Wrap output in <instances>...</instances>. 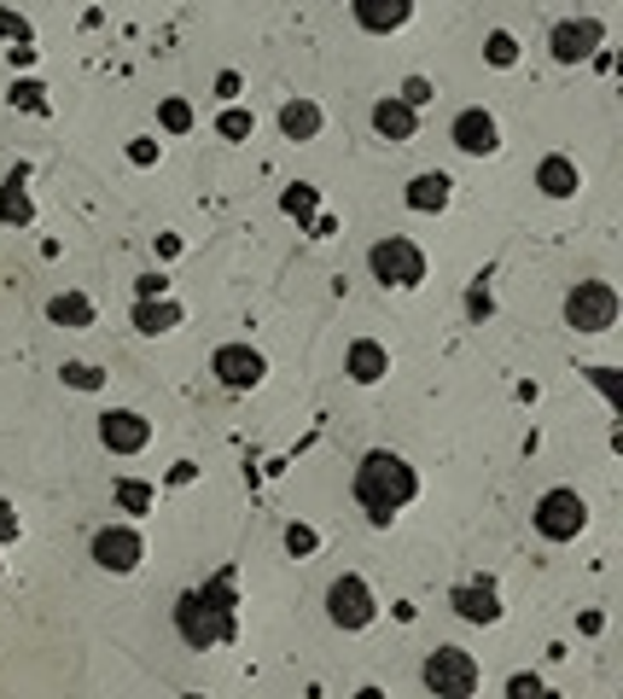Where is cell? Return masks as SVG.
Instances as JSON below:
<instances>
[{
  "label": "cell",
  "mask_w": 623,
  "mask_h": 699,
  "mask_svg": "<svg viewBox=\"0 0 623 699\" xmlns=\"http://www.w3.org/2000/svg\"><path fill=\"white\" fill-rule=\"evenodd\" d=\"M58 379H65L71 390H99V385H106V374H99L94 362H65V367H58Z\"/></svg>",
  "instance_id": "29"
},
{
  "label": "cell",
  "mask_w": 623,
  "mask_h": 699,
  "mask_svg": "<svg viewBox=\"0 0 623 699\" xmlns=\"http://www.w3.org/2000/svg\"><path fill=\"white\" fill-rule=\"evenodd\" d=\"M600 47H606V24H600V18H566V24H554V35H548L554 65H583Z\"/></svg>",
  "instance_id": "9"
},
{
  "label": "cell",
  "mask_w": 623,
  "mask_h": 699,
  "mask_svg": "<svg viewBox=\"0 0 623 699\" xmlns=\"http://www.w3.org/2000/svg\"><path fill=\"white\" fill-rule=\"evenodd\" d=\"M449 140L466 158H495L502 152V122H495V111H484V106H466L461 117L449 122Z\"/></svg>",
  "instance_id": "11"
},
{
  "label": "cell",
  "mask_w": 623,
  "mask_h": 699,
  "mask_svg": "<svg viewBox=\"0 0 623 699\" xmlns=\"http://www.w3.org/2000/svg\"><path fill=\"white\" fill-rule=\"evenodd\" d=\"M193 478H198L193 461H175V466H170V484H193Z\"/></svg>",
  "instance_id": "41"
},
{
  "label": "cell",
  "mask_w": 623,
  "mask_h": 699,
  "mask_svg": "<svg viewBox=\"0 0 623 699\" xmlns=\"http://www.w3.org/2000/svg\"><path fill=\"white\" fill-rule=\"evenodd\" d=\"M24 175L30 170H12L7 181H0V222H7V228H30L35 222V198L24 187Z\"/></svg>",
  "instance_id": "22"
},
{
  "label": "cell",
  "mask_w": 623,
  "mask_h": 699,
  "mask_svg": "<svg viewBox=\"0 0 623 699\" xmlns=\"http://www.w3.org/2000/svg\"><path fill=\"white\" fill-rule=\"evenodd\" d=\"M484 58L495 71H513L518 65V41H513V30H490L484 35Z\"/></svg>",
  "instance_id": "26"
},
{
  "label": "cell",
  "mask_w": 623,
  "mask_h": 699,
  "mask_svg": "<svg viewBox=\"0 0 623 699\" xmlns=\"http://www.w3.org/2000/svg\"><path fill=\"white\" fill-rule=\"evenodd\" d=\"M566 326L571 333H612L617 326V286L612 280H577L571 292H566Z\"/></svg>",
  "instance_id": "6"
},
{
  "label": "cell",
  "mask_w": 623,
  "mask_h": 699,
  "mask_svg": "<svg viewBox=\"0 0 623 699\" xmlns=\"http://www.w3.org/2000/svg\"><path fill=\"white\" fill-rule=\"evenodd\" d=\"M99 443L111 455H140L152 443V420L135 415V408H111V415H99Z\"/></svg>",
  "instance_id": "12"
},
{
  "label": "cell",
  "mask_w": 623,
  "mask_h": 699,
  "mask_svg": "<svg viewBox=\"0 0 623 699\" xmlns=\"http://www.w3.org/2000/svg\"><path fill=\"white\" fill-rule=\"evenodd\" d=\"M367 269H373V280H379V286L413 292V286L426 280V251H420V245H413L408 234H385V239H373Z\"/></svg>",
  "instance_id": "5"
},
{
  "label": "cell",
  "mask_w": 623,
  "mask_h": 699,
  "mask_svg": "<svg viewBox=\"0 0 623 699\" xmlns=\"http://www.w3.org/2000/svg\"><path fill=\"white\" fill-rule=\"evenodd\" d=\"M408 211H420V216H438V211H449V198H454V181L443 175V170H426V175H413L408 181Z\"/></svg>",
  "instance_id": "18"
},
{
  "label": "cell",
  "mask_w": 623,
  "mask_h": 699,
  "mask_svg": "<svg viewBox=\"0 0 623 699\" xmlns=\"http://www.w3.org/2000/svg\"><path fill=\"white\" fill-rule=\"evenodd\" d=\"M530 525H536V537L543 542H577L589 530V502L577 496V490H543L536 496V507H530Z\"/></svg>",
  "instance_id": "4"
},
{
  "label": "cell",
  "mask_w": 623,
  "mask_h": 699,
  "mask_svg": "<svg viewBox=\"0 0 623 699\" xmlns=\"http://www.w3.org/2000/svg\"><path fill=\"white\" fill-rule=\"evenodd\" d=\"M507 693L513 699H543L548 688H543V676H536V670H518V676H507Z\"/></svg>",
  "instance_id": "33"
},
{
  "label": "cell",
  "mask_w": 623,
  "mask_h": 699,
  "mask_svg": "<svg viewBox=\"0 0 623 699\" xmlns=\"http://www.w3.org/2000/svg\"><path fill=\"white\" fill-rule=\"evenodd\" d=\"M420 496V472H413L397 449H367L356 466V502L373 525H390L397 513Z\"/></svg>",
  "instance_id": "2"
},
{
  "label": "cell",
  "mask_w": 623,
  "mask_h": 699,
  "mask_svg": "<svg viewBox=\"0 0 623 699\" xmlns=\"http://www.w3.org/2000/svg\"><path fill=\"white\" fill-rule=\"evenodd\" d=\"M315 548H321V530L315 525H286V553H292V560H309Z\"/></svg>",
  "instance_id": "31"
},
{
  "label": "cell",
  "mask_w": 623,
  "mask_h": 699,
  "mask_svg": "<svg viewBox=\"0 0 623 699\" xmlns=\"http://www.w3.org/2000/svg\"><path fill=\"white\" fill-rule=\"evenodd\" d=\"M344 374L356 379V385H379L390 374V350L379 338H356V344L344 350Z\"/></svg>",
  "instance_id": "17"
},
{
  "label": "cell",
  "mask_w": 623,
  "mask_h": 699,
  "mask_svg": "<svg viewBox=\"0 0 623 699\" xmlns=\"http://www.w3.org/2000/svg\"><path fill=\"white\" fill-rule=\"evenodd\" d=\"M211 374L227 385V390H257L268 379V356L251 344H222L216 356H211Z\"/></svg>",
  "instance_id": "10"
},
{
  "label": "cell",
  "mask_w": 623,
  "mask_h": 699,
  "mask_svg": "<svg viewBox=\"0 0 623 699\" xmlns=\"http://www.w3.org/2000/svg\"><path fill=\"white\" fill-rule=\"evenodd\" d=\"M420 682L438 693V699H472L477 688H484V665H477L466 647L449 642V647H438V653H426Z\"/></svg>",
  "instance_id": "3"
},
{
  "label": "cell",
  "mask_w": 623,
  "mask_h": 699,
  "mask_svg": "<svg viewBox=\"0 0 623 699\" xmlns=\"http://www.w3.org/2000/svg\"><path fill=\"white\" fill-rule=\"evenodd\" d=\"M158 158H163V140H152V135H135L129 140V163H135V170H152Z\"/></svg>",
  "instance_id": "32"
},
{
  "label": "cell",
  "mask_w": 623,
  "mask_h": 699,
  "mask_svg": "<svg viewBox=\"0 0 623 699\" xmlns=\"http://www.w3.org/2000/svg\"><path fill=\"white\" fill-rule=\"evenodd\" d=\"M18 530H24V519H18V507L0 496V542H18Z\"/></svg>",
  "instance_id": "35"
},
{
  "label": "cell",
  "mask_w": 623,
  "mask_h": 699,
  "mask_svg": "<svg viewBox=\"0 0 623 699\" xmlns=\"http://www.w3.org/2000/svg\"><path fill=\"white\" fill-rule=\"evenodd\" d=\"M111 496L122 513H152L158 507V484H140V478H117L111 484Z\"/></svg>",
  "instance_id": "23"
},
{
  "label": "cell",
  "mask_w": 623,
  "mask_h": 699,
  "mask_svg": "<svg viewBox=\"0 0 623 699\" xmlns=\"http://www.w3.org/2000/svg\"><path fill=\"white\" fill-rule=\"evenodd\" d=\"M158 257H181V234H158Z\"/></svg>",
  "instance_id": "43"
},
{
  "label": "cell",
  "mask_w": 623,
  "mask_h": 699,
  "mask_svg": "<svg viewBox=\"0 0 623 699\" xmlns=\"http://www.w3.org/2000/svg\"><path fill=\"white\" fill-rule=\"evenodd\" d=\"M373 129H379V140H390V147H408L413 129H420V111H413L408 99L385 94L379 106H373Z\"/></svg>",
  "instance_id": "15"
},
{
  "label": "cell",
  "mask_w": 623,
  "mask_h": 699,
  "mask_svg": "<svg viewBox=\"0 0 623 699\" xmlns=\"http://www.w3.org/2000/svg\"><path fill=\"white\" fill-rule=\"evenodd\" d=\"M163 292H170V280H163V275H140L135 280V298H163Z\"/></svg>",
  "instance_id": "36"
},
{
  "label": "cell",
  "mask_w": 623,
  "mask_h": 699,
  "mask_svg": "<svg viewBox=\"0 0 623 699\" xmlns=\"http://www.w3.org/2000/svg\"><path fill=\"white\" fill-rule=\"evenodd\" d=\"M193 122H198V117H193V106H186L181 94H170V99L158 106V129H163V135H186Z\"/></svg>",
  "instance_id": "24"
},
{
  "label": "cell",
  "mask_w": 623,
  "mask_h": 699,
  "mask_svg": "<svg viewBox=\"0 0 623 699\" xmlns=\"http://www.w3.org/2000/svg\"><path fill=\"white\" fill-rule=\"evenodd\" d=\"M181 321H186V310H181V303H175L170 292H163V298H135V326H140V333H147V338H163V333H175Z\"/></svg>",
  "instance_id": "19"
},
{
  "label": "cell",
  "mask_w": 623,
  "mask_h": 699,
  "mask_svg": "<svg viewBox=\"0 0 623 699\" xmlns=\"http://www.w3.org/2000/svg\"><path fill=\"white\" fill-rule=\"evenodd\" d=\"M350 12L367 35H397L413 18V0H350Z\"/></svg>",
  "instance_id": "14"
},
{
  "label": "cell",
  "mask_w": 623,
  "mask_h": 699,
  "mask_svg": "<svg viewBox=\"0 0 623 699\" xmlns=\"http://www.w3.org/2000/svg\"><path fill=\"white\" fill-rule=\"evenodd\" d=\"M216 94H222V99H239V71H222V76H216Z\"/></svg>",
  "instance_id": "39"
},
{
  "label": "cell",
  "mask_w": 623,
  "mask_h": 699,
  "mask_svg": "<svg viewBox=\"0 0 623 699\" xmlns=\"http://www.w3.org/2000/svg\"><path fill=\"white\" fill-rule=\"evenodd\" d=\"M234 606H239V589H234V571H216L211 583H198V589H186L181 601H175V635L193 653H211V647H227L239 635V619H234Z\"/></svg>",
  "instance_id": "1"
},
{
  "label": "cell",
  "mask_w": 623,
  "mask_h": 699,
  "mask_svg": "<svg viewBox=\"0 0 623 699\" xmlns=\"http://www.w3.org/2000/svg\"><path fill=\"white\" fill-rule=\"evenodd\" d=\"M7 58H12V71L18 65H35V41H30V47H7Z\"/></svg>",
  "instance_id": "42"
},
{
  "label": "cell",
  "mask_w": 623,
  "mask_h": 699,
  "mask_svg": "<svg viewBox=\"0 0 623 699\" xmlns=\"http://www.w3.org/2000/svg\"><path fill=\"white\" fill-rule=\"evenodd\" d=\"M216 135H222V140H251V135H257V117L239 111V106H227V111L216 117Z\"/></svg>",
  "instance_id": "27"
},
{
  "label": "cell",
  "mask_w": 623,
  "mask_h": 699,
  "mask_svg": "<svg viewBox=\"0 0 623 699\" xmlns=\"http://www.w3.org/2000/svg\"><path fill=\"white\" fill-rule=\"evenodd\" d=\"M326 129V111L315 106V99H286V106H280V135L286 140H298V147H303V140H315Z\"/></svg>",
  "instance_id": "21"
},
{
  "label": "cell",
  "mask_w": 623,
  "mask_h": 699,
  "mask_svg": "<svg viewBox=\"0 0 623 699\" xmlns=\"http://www.w3.org/2000/svg\"><path fill=\"white\" fill-rule=\"evenodd\" d=\"M449 606L461 612L466 624H502V594H495L490 578H484V583H454Z\"/></svg>",
  "instance_id": "13"
},
{
  "label": "cell",
  "mask_w": 623,
  "mask_h": 699,
  "mask_svg": "<svg viewBox=\"0 0 623 699\" xmlns=\"http://www.w3.org/2000/svg\"><path fill=\"white\" fill-rule=\"evenodd\" d=\"M0 41H12V47H30V41H35L30 18H24V12H12V7H0Z\"/></svg>",
  "instance_id": "30"
},
{
  "label": "cell",
  "mask_w": 623,
  "mask_h": 699,
  "mask_svg": "<svg viewBox=\"0 0 623 699\" xmlns=\"http://www.w3.org/2000/svg\"><path fill=\"white\" fill-rule=\"evenodd\" d=\"M12 106H24V111H35V117H47V111H53V106H47V88H41L35 76L12 82Z\"/></svg>",
  "instance_id": "28"
},
{
  "label": "cell",
  "mask_w": 623,
  "mask_h": 699,
  "mask_svg": "<svg viewBox=\"0 0 623 699\" xmlns=\"http://www.w3.org/2000/svg\"><path fill=\"white\" fill-rule=\"evenodd\" d=\"M466 310H472L477 321H484V315L495 310V303H490V292H484V280H477V286H472V292H466Z\"/></svg>",
  "instance_id": "37"
},
{
  "label": "cell",
  "mask_w": 623,
  "mask_h": 699,
  "mask_svg": "<svg viewBox=\"0 0 623 699\" xmlns=\"http://www.w3.org/2000/svg\"><path fill=\"white\" fill-rule=\"evenodd\" d=\"M536 187H543V198H577V187H583V170H577V158L548 152L543 163H536Z\"/></svg>",
  "instance_id": "16"
},
{
  "label": "cell",
  "mask_w": 623,
  "mask_h": 699,
  "mask_svg": "<svg viewBox=\"0 0 623 699\" xmlns=\"http://www.w3.org/2000/svg\"><path fill=\"white\" fill-rule=\"evenodd\" d=\"M332 234H339V222H332V216H315V222H309V239H332Z\"/></svg>",
  "instance_id": "40"
},
{
  "label": "cell",
  "mask_w": 623,
  "mask_h": 699,
  "mask_svg": "<svg viewBox=\"0 0 623 699\" xmlns=\"http://www.w3.org/2000/svg\"><path fill=\"white\" fill-rule=\"evenodd\" d=\"M94 315H99V310H94L88 292H53V298H47V321L65 326V333H88Z\"/></svg>",
  "instance_id": "20"
},
{
  "label": "cell",
  "mask_w": 623,
  "mask_h": 699,
  "mask_svg": "<svg viewBox=\"0 0 623 699\" xmlns=\"http://www.w3.org/2000/svg\"><path fill=\"white\" fill-rule=\"evenodd\" d=\"M315 204H321V193L309 187V181H298V187H286V193H280V211H286V216H298V222H315Z\"/></svg>",
  "instance_id": "25"
},
{
  "label": "cell",
  "mask_w": 623,
  "mask_h": 699,
  "mask_svg": "<svg viewBox=\"0 0 623 699\" xmlns=\"http://www.w3.org/2000/svg\"><path fill=\"white\" fill-rule=\"evenodd\" d=\"M431 94H438V88H431V82H426V76H408L397 99H408V106H413V111H420V106H431Z\"/></svg>",
  "instance_id": "34"
},
{
  "label": "cell",
  "mask_w": 623,
  "mask_h": 699,
  "mask_svg": "<svg viewBox=\"0 0 623 699\" xmlns=\"http://www.w3.org/2000/svg\"><path fill=\"white\" fill-rule=\"evenodd\" d=\"M589 379L600 385V397H606V402H617V379H612V367H589Z\"/></svg>",
  "instance_id": "38"
},
{
  "label": "cell",
  "mask_w": 623,
  "mask_h": 699,
  "mask_svg": "<svg viewBox=\"0 0 623 699\" xmlns=\"http://www.w3.org/2000/svg\"><path fill=\"white\" fill-rule=\"evenodd\" d=\"M88 553H94L99 571H111V578H129V571L147 560V537H140L135 525H99Z\"/></svg>",
  "instance_id": "8"
},
{
  "label": "cell",
  "mask_w": 623,
  "mask_h": 699,
  "mask_svg": "<svg viewBox=\"0 0 623 699\" xmlns=\"http://www.w3.org/2000/svg\"><path fill=\"white\" fill-rule=\"evenodd\" d=\"M326 619L339 630H367L379 619V601H373V583L356 578V571H344V578H332L326 589Z\"/></svg>",
  "instance_id": "7"
}]
</instances>
